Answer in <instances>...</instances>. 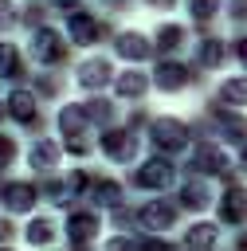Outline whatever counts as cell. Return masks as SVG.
<instances>
[{
	"label": "cell",
	"instance_id": "cell-1",
	"mask_svg": "<svg viewBox=\"0 0 247 251\" xmlns=\"http://www.w3.org/2000/svg\"><path fill=\"white\" fill-rule=\"evenodd\" d=\"M149 137H153V145L157 149H165V153H180L184 149V141H188V126L180 122V118H157L153 122V129H149Z\"/></svg>",
	"mask_w": 247,
	"mask_h": 251
},
{
	"label": "cell",
	"instance_id": "cell-2",
	"mask_svg": "<svg viewBox=\"0 0 247 251\" xmlns=\"http://www.w3.org/2000/svg\"><path fill=\"white\" fill-rule=\"evenodd\" d=\"M176 180V173H173V165L169 161H145V165H137V184L141 188H169Z\"/></svg>",
	"mask_w": 247,
	"mask_h": 251
},
{
	"label": "cell",
	"instance_id": "cell-3",
	"mask_svg": "<svg viewBox=\"0 0 247 251\" xmlns=\"http://www.w3.org/2000/svg\"><path fill=\"white\" fill-rule=\"evenodd\" d=\"M137 220H141V227H149V231H169V227L176 224V208H173V204H161V200H149V204L137 212Z\"/></svg>",
	"mask_w": 247,
	"mask_h": 251
},
{
	"label": "cell",
	"instance_id": "cell-4",
	"mask_svg": "<svg viewBox=\"0 0 247 251\" xmlns=\"http://www.w3.org/2000/svg\"><path fill=\"white\" fill-rule=\"evenodd\" d=\"M102 153H106L110 161H129V157L137 153V137H133L129 129H114V133H106Z\"/></svg>",
	"mask_w": 247,
	"mask_h": 251
},
{
	"label": "cell",
	"instance_id": "cell-5",
	"mask_svg": "<svg viewBox=\"0 0 247 251\" xmlns=\"http://www.w3.org/2000/svg\"><path fill=\"white\" fill-rule=\"evenodd\" d=\"M220 220H227V224L247 220V188H231L227 196H220Z\"/></svg>",
	"mask_w": 247,
	"mask_h": 251
},
{
	"label": "cell",
	"instance_id": "cell-6",
	"mask_svg": "<svg viewBox=\"0 0 247 251\" xmlns=\"http://www.w3.org/2000/svg\"><path fill=\"white\" fill-rule=\"evenodd\" d=\"M31 55H35L39 63H59V59H63V39H59L55 31H39V35L31 39Z\"/></svg>",
	"mask_w": 247,
	"mask_h": 251
},
{
	"label": "cell",
	"instance_id": "cell-7",
	"mask_svg": "<svg viewBox=\"0 0 247 251\" xmlns=\"http://www.w3.org/2000/svg\"><path fill=\"white\" fill-rule=\"evenodd\" d=\"M114 51H118L122 59H145V55H149V39H145L141 31H122L118 43H114Z\"/></svg>",
	"mask_w": 247,
	"mask_h": 251
},
{
	"label": "cell",
	"instance_id": "cell-8",
	"mask_svg": "<svg viewBox=\"0 0 247 251\" xmlns=\"http://www.w3.org/2000/svg\"><path fill=\"white\" fill-rule=\"evenodd\" d=\"M4 204H8L12 212H27V208L35 204V188L24 184V180H12V184L4 188Z\"/></svg>",
	"mask_w": 247,
	"mask_h": 251
},
{
	"label": "cell",
	"instance_id": "cell-9",
	"mask_svg": "<svg viewBox=\"0 0 247 251\" xmlns=\"http://www.w3.org/2000/svg\"><path fill=\"white\" fill-rule=\"evenodd\" d=\"M78 82L82 86H106L110 82V63L106 59H86L78 67Z\"/></svg>",
	"mask_w": 247,
	"mask_h": 251
},
{
	"label": "cell",
	"instance_id": "cell-10",
	"mask_svg": "<svg viewBox=\"0 0 247 251\" xmlns=\"http://www.w3.org/2000/svg\"><path fill=\"white\" fill-rule=\"evenodd\" d=\"M114 86H118L122 98H137V94L149 90V75H141V71H122V75L114 78Z\"/></svg>",
	"mask_w": 247,
	"mask_h": 251
},
{
	"label": "cell",
	"instance_id": "cell-11",
	"mask_svg": "<svg viewBox=\"0 0 247 251\" xmlns=\"http://www.w3.org/2000/svg\"><path fill=\"white\" fill-rule=\"evenodd\" d=\"M220 102H223V106H247V75L223 78V82H220Z\"/></svg>",
	"mask_w": 247,
	"mask_h": 251
},
{
	"label": "cell",
	"instance_id": "cell-12",
	"mask_svg": "<svg viewBox=\"0 0 247 251\" xmlns=\"http://www.w3.org/2000/svg\"><path fill=\"white\" fill-rule=\"evenodd\" d=\"M71 35H74V43H82V47L98 43V20H94V16H71Z\"/></svg>",
	"mask_w": 247,
	"mask_h": 251
},
{
	"label": "cell",
	"instance_id": "cell-13",
	"mask_svg": "<svg viewBox=\"0 0 247 251\" xmlns=\"http://www.w3.org/2000/svg\"><path fill=\"white\" fill-rule=\"evenodd\" d=\"M153 82H157L161 90H169V94H173V90H180V86L188 82V75H184V67H176V63H165V67L153 75Z\"/></svg>",
	"mask_w": 247,
	"mask_h": 251
},
{
	"label": "cell",
	"instance_id": "cell-14",
	"mask_svg": "<svg viewBox=\"0 0 247 251\" xmlns=\"http://www.w3.org/2000/svg\"><path fill=\"white\" fill-rule=\"evenodd\" d=\"M27 161H31L35 169H51V165L59 161V145H55L51 137H43V141H35V145H31V153H27Z\"/></svg>",
	"mask_w": 247,
	"mask_h": 251
},
{
	"label": "cell",
	"instance_id": "cell-15",
	"mask_svg": "<svg viewBox=\"0 0 247 251\" xmlns=\"http://www.w3.org/2000/svg\"><path fill=\"white\" fill-rule=\"evenodd\" d=\"M94 231H98V216H94V212H74V216H71V239H74V243L94 239Z\"/></svg>",
	"mask_w": 247,
	"mask_h": 251
},
{
	"label": "cell",
	"instance_id": "cell-16",
	"mask_svg": "<svg viewBox=\"0 0 247 251\" xmlns=\"http://www.w3.org/2000/svg\"><path fill=\"white\" fill-rule=\"evenodd\" d=\"M8 110H12V118H16V122H35V94L16 90V94L8 98Z\"/></svg>",
	"mask_w": 247,
	"mask_h": 251
},
{
	"label": "cell",
	"instance_id": "cell-17",
	"mask_svg": "<svg viewBox=\"0 0 247 251\" xmlns=\"http://www.w3.org/2000/svg\"><path fill=\"white\" fill-rule=\"evenodd\" d=\"M196 169H200V173H223V169H227V157H223L220 149H212V145H200V149H196Z\"/></svg>",
	"mask_w": 247,
	"mask_h": 251
},
{
	"label": "cell",
	"instance_id": "cell-18",
	"mask_svg": "<svg viewBox=\"0 0 247 251\" xmlns=\"http://www.w3.org/2000/svg\"><path fill=\"white\" fill-rule=\"evenodd\" d=\"M24 239L35 243V247H39V243H51V239H55V224H51L47 216H35V220L27 224V231H24Z\"/></svg>",
	"mask_w": 247,
	"mask_h": 251
},
{
	"label": "cell",
	"instance_id": "cell-19",
	"mask_svg": "<svg viewBox=\"0 0 247 251\" xmlns=\"http://www.w3.org/2000/svg\"><path fill=\"white\" fill-rule=\"evenodd\" d=\"M216 235H220L216 224H204V220H200V224H192V227L184 231V243H188V247H212Z\"/></svg>",
	"mask_w": 247,
	"mask_h": 251
},
{
	"label": "cell",
	"instance_id": "cell-20",
	"mask_svg": "<svg viewBox=\"0 0 247 251\" xmlns=\"http://www.w3.org/2000/svg\"><path fill=\"white\" fill-rule=\"evenodd\" d=\"M216 129H220L227 141H243V137H247V122H243V118H231V114H216Z\"/></svg>",
	"mask_w": 247,
	"mask_h": 251
},
{
	"label": "cell",
	"instance_id": "cell-21",
	"mask_svg": "<svg viewBox=\"0 0 247 251\" xmlns=\"http://www.w3.org/2000/svg\"><path fill=\"white\" fill-rule=\"evenodd\" d=\"M180 43H184V27H176V24L157 27V47H161V51H173V47H180Z\"/></svg>",
	"mask_w": 247,
	"mask_h": 251
},
{
	"label": "cell",
	"instance_id": "cell-22",
	"mask_svg": "<svg viewBox=\"0 0 247 251\" xmlns=\"http://www.w3.org/2000/svg\"><path fill=\"white\" fill-rule=\"evenodd\" d=\"M94 200H98V204H122V184L110 180V176L98 180V184H94Z\"/></svg>",
	"mask_w": 247,
	"mask_h": 251
},
{
	"label": "cell",
	"instance_id": "cell-23",
	"mask_svg": "<svg viewBox=\"0 0 247 251\" xmlns=\"http://www.w3.org/2000/svg\"><path fill=\"white\" fill-rule=\"evenodd\" d=\"M208 200H212V196H208V188H204V184H184V188H180V204H184V208H192V212H196V208H204Z\"/></svg>",
	"mask_w": 247,
	"mask_h": 251
},
{
	"label": "cell",
	"instance_id": "cell-24",
	"mask_svg": "<svg viewBox=\"0 0 247 251\" xmlns=\"http://www.w3.org/2000/svg\"><path fill=\"white\" fill-rule=\"evenodd\" d=\"M16 67H20V47L16 43H0V78L16 75Z\"/></svg>",
	"mask_w": 247,
	"mask_h": 251
},
{
	"label": "cell",
	"instance_id": "cell-25",
	"mask_svg": "<svg viewBox=\"0 0 247 251\" xmlns=\"http://www.w3.org/2000/svg\"><path fill=\"white\" fill-rule=\"evenodd\" d=\"M200 63H204V67H220V63H223V47H220L216 39H204V43H200Z\"/></svg>",
	"mask_w": 247,
	"mask_h": 251
},
{
	"label": "cell",
	"instance_id": "cell-26",
	"mask_svg": "<svg viewBox=\"0 0 247 251\" xmlns=\"http://www.w3.org/2000/svg\"><path fill=\"white\" fill-rule=\"evenodd\" d=\"M16 153H20V145H16V137H8V133H0V169H8V165L16 161Z\"/></svg>",
	"mask_w": 247,
	"mask_h": 251
},
{
	"label": "cell",
	"instance_id": "cell-27",
	"mask_svg": "<svg viewBox=\"0 0 247 251\" xmlns=\"http://www.w3.org/2000/svg\"><path fill=\"white\" fill-rule=\"evenodd\" d=\"M188 8H192L196 20H212L216 16V0H188Z\"/></svg>",
	"mask_w": 247,
	"mask_h": 251
},
{
	"label": "cell",
	"instance_id": "cell-28",
	"mask_svg": "<svg viewBox=\"0 0 247 251\" xmlns=\"http://www.w3.org/2000/svg\"><path fill=\"white\" fill-rule=\"evenodd\" d=\"M149 8H157V12H173L176 8V0H145Z\"/></svg>",
	"mask_w": 247,
	"mask_h": 251
},
{
	"label": "cell",
	"instance_id": "cell-29",
	"mask_svg": "<svg viewBox=\"0 0 247 251\" xmlns=\"http://www.w3.org/2000/svg\"><path fill=\"white\" fill-rule=\"evenodd\" d=\"M235 55H239V63H247V35L235 43Z\"/></svg>",
	"mask_w": 247,
	"mask_h": 251
},
{
	"label": "cell",
	"instance_id": "cell-30",
	"mask_svg": "<svg viewBox=\"0 0 247 251\" xmlns=\"http://www.w3.org/2000/svg\"><path fill=\"white\" fill-rule=\"evenodd\" d=\"M4 239H12V224H8V220H0V243H4Z\"/></svg>",
	"mask_w": 247,
	"mask_h": 251
},
{
	"label": "cell",
	"instance_id": "cell-31",
	"mask_svg": "<svg viewBox=\"0 0 247 251\" xmlns=\"http://www.w3.org/2000/svg\"><path fill=\"white\" fill-rule=\"evenodd\" d=\"M51 4H55V8H74L78 0H51Z\"/></svg>",
	"mask_w": 247,
	"mask_h": 251
},
{
	"label": "cell",
	"instance_id": "cell-32",
	"mask_svg": "<svg viewBox=\"0 0 247 251\" xmlns=\"http://www.w3.org/2000/svg\"><path fill=\"white\" fill-rule=\"evenodd\" d=\"M239 165H243V173H247V149H243V157H239Z\"/></svg>",
	"mask_w": 247,
	"mask_h": 251
}]
</instances>
